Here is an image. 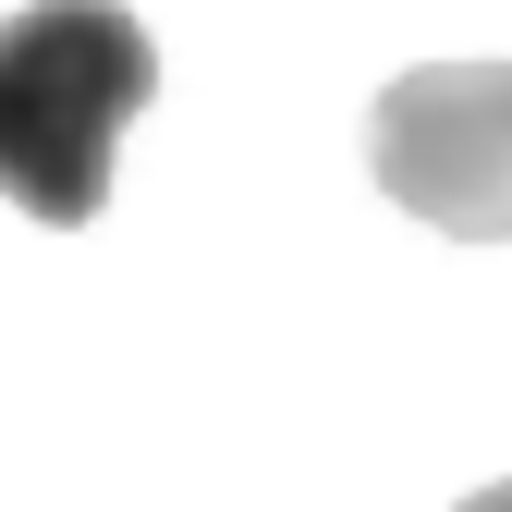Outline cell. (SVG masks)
I'll use <instances>...</instances> for the list:
<instances>
[{
	"instance_id": "obj_1",
	"label": "cell",
	"mask_w": 512,
	"mask_h": 512,
	"mask_svg": "<svg viewBox=\"0 0 512 512\" xmlns=\"http://www.w3.org/2000/svg\"><path fill=\"white\" fill-rule=\"evenodd\" d=\"M159 98V37L122 0H25L0 13V196L49 232L110 208V147Z\"/></svg>"
},
{
	"instance_id": "obj_2",
	"label": "cell",
	"mask_w": 512,
	"mask_h": 512,
	"mask_svg": "<svg viewBox=\"0 0 512 512\" xmlns=\"http://www.w3.org/2000/svg\"><path fill=\"white\" fill-rule=\"evenodd\" d=\"M378 196L452 244H512V61H415L366 110Z\"/></svg>"
},
{
	"instance_id": "obj_3",
	"label": "cell",
	"mask_w": 512,
	"mask_h": 512,
	"mask_svg": "<svg viewBox=\"0 0 512 512\" xmlns=\"http://www.w3.org/2000/svg\"><path fill=\"white\" fill-rule=\"evenodd\" d=\"M464 512H512V476H500V488H476V500H464Z\"/></svg>"
}]
</instances>
